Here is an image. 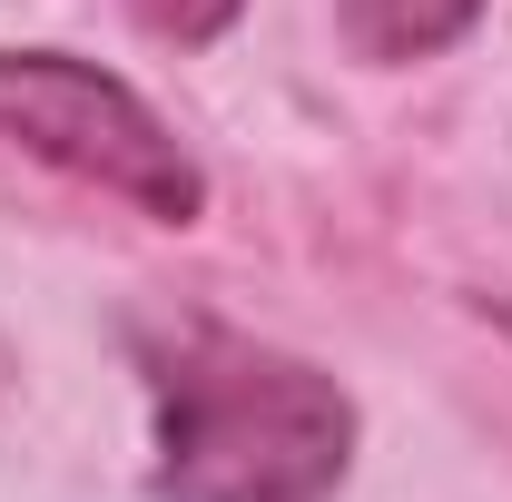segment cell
I'll return each instance as SVG.
<instances>
[{
    "instance_id": "3",
    "label": "cell",
    "mask_w": 512,
    "mask_h": 502,
    "mask_svg": "<svg viewBox=\"0 0 512 502\" xmlns=\"http://www.w3.org/2000/svg\"><path fill=\"white\" fill-rule=\"evenodd\" d=\"M473 10L483 0H335V20L365 60H434L473 30Z\"/></svg>"
},
{
    "instance_id": "4",
    "label": "cell",
    "mask_w": 512,
    "mask_h": 502,
    "mask_svg": "<svg viewBox=\"0 0 512 502\" xmlns=\"http://www.w3.org/2000/svg\"><path fill=\"white\" fill-rule=\"evenodd\" d=\"M128 10H138V20L158 30V40H178V50H197V40H217V30H227V20H237L247 0H128Z\"/></svg>"
},
{
    "instance_id": "1",
    "label": "cell",
    "mask_w": 512,
    "mask_h": 502,
    "mask_svg": "<svg viewBox=\"0 0 512 502\" xmlns=\"http://www.w3.org/2000/svg\"><path fill=\"white\" fill-rule=\"evenodd\" d=\"M158 502H325L355 463V404L306 355L178 325L158 355Z\"/></svg>"
},
{
    "instance_id": "2",
    "label": "cell",
    "mask_w": 512,
    "mask_h": 502,
    "mask_svg": "<svg viewBox=\"0 0 512 502\" xmlns=\"http://www.w3.org/2000/svg\"><path fill=\"white\" fill-rule=\"evenodd\" d=\"M0 138H20L30 158L109 188L119 207L158 217V227H188L207 207V178L178 148V128L128 79L69 60V50H0Z\"/></svg>"
}]
</instances>
